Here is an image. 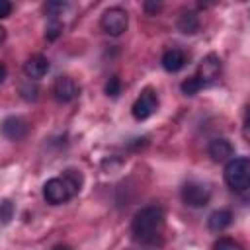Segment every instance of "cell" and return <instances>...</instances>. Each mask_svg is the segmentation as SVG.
Segmentation results:
<instances>
[{
    "instance_id": "obj_1",
    "label": "cell",
    "mask_w": 250,
    "mask_h": 250,
    "mask_svg": "<svg viewBox=\"0 0 250 250\" xmlns=\"http://www.w3.org/2000/svg\"><path fill=\"white\" fill-rule=\"evenodd\" d=\"M82 186H84L82 172L76 168H66L62 172V176L49 178L43 184V199L49 205H62L68 199H72L74 195H78Z\"/></svg>"
},
{
    "instance_id": "obj_2",
    "label": "cell",
    "mask_w": 250,
    "mask_h": 250,
    "mask_svg": "<svg viewBox=\"0 0 250 250\" xmlns=\"http://www.w3.org/2000/svg\"><path fill=\"white\" fill-rule=\"evenodd\" d=\"M164 219H166V213L160 205H146L141 211H137L133 221H131L133 240L146 244V246L156 244L160 230L164 227Z\"/></svg>"
},
{
    "instance_id": "obj_3",
    "label": "cell",
    "mask_w": 250,
    "mask_h": 250,
    "mask_svg": "<svg viewBox=\"0 0 250 250\" xmlns=\"http://www.w3.org/2000/svg\"><path fill=\"white\" fill-rule=\"evenodd\" d=\"M225 184L232 191H246L250 186V158L248 156H236L230 158L225 166Z\"/></svg>"
},
{
    "instance_id": "obj_4",
    "label": "cell",
    "mask_w": 250,
    "mask_h": 250,
    "mask_svg": "<svg viewBox=\"0 0 250 250\" xmlns=\"http://www.w3.org/2000/svg\"><path fill=\"white\" fill-rule=\"evenodd\" d=\"M182 201L188 207H205L211 199V188L197 180H188L180 189Z\"/></svg>"
},
{
    "instance_id": "obj_5",
    "label": "cell",
    "mask_w": 250,
    "mask_h": 250,
    "mask_svg": "<svg viewBox=\"0 0 250 250\" xmlns=\"http://www.w3.org/2000/svg\"><path fill=\"white\" fill-rule=\"evenodd\" d=\"M127 25H129V16H127V12H125L123 8H119V6L107 8V10L102 14V18H100V27H102L107 35H113V37L121 35V33L127 29Z\"/></svg>"
},
{
    "instance_id": "obj_6",
    "label": "cell",
    "mask_w": 250,
    "mask_h": 250,
    "mask_svg": "<svg viewBox=\"0 0 250 250\" xmlns=\"http://www.w3.org/2000/svg\"><path fill=\"white\" fill-rule=\"evenodd\" d=\"M156 107H158V96H156V92L152 88H145L141 92V96L135 100V104L131 107V113H133V117L137 121H145V119H148L156 111Z\"/></svg>"
},
{
    "instance_id": "obj_7",
    "label": "cell",
    "mask_w": 250,
    "mask_h": 250,
    "mask_svg": "<svg viewBox=\"0 0 250 250\" xmlns=\"http://www.w3.org/2000/svg\"><path fill=\"white\" fill-rule=\"evenodd\" d=\"M0 133L8 141H21L29 133V123L20 115H8L0 123Z\"/></svg>"
},
{
    "instance_id": "obj_8",
    "label": "cell",
    "mask_w": 250,
    "mask_h": 250,
    "mask_svg": "<svg viewBox=\"0 0 250 250\" xmlns=\"http://www.w3.org/2000/svg\"><path fill=\"white\" fill-rule=\"evenodd\" d=\"M78 94H80V86L70 76H59L53 84V96L59 104H70L78 98Z\"/></svg>"
},
{
    "instance_id": "obj_9",
    "label": "cell",
    "mask_w": 250,
    "mask_h": 250,
    "mask_svg": "<svg viewBox=\"0 0 250 250\" xmlns=\"http://www.w3.org/2000/svg\"><path fill=\"white\" fill-rule=\"evenodd\" d=\"M219 74H221V59L217 55L203 57L201 62H199V70H197L195 76L201 78L205 86H209V84H213L219 78Z\"/></svg>"
},
{
    "instance_id": "obj_10",
    "label": "cell",
    "mask_w": 250,
    "mask_h": 250,
    "mask_svg": "<svg viewBox=\"0 0 250 250\" xmlns=\"http://www.w3.org/2000/svg\"><path fill=\"white\" fill-rule=\"evenodd\" d=\"M207 152H209V156H211L215 162H227V160L232 158L234 146H232V143H230L229 139L219 137V139H213V141L209 143Z\"/></svg>"
},
{
    "instance_id": "obj_11",
    "label": "cell",
    "mask_w": 250,
    "mask_h": 250,
    "mask_svg": "<svg viewBox=\"0 0 250 250\" xmlns=\"http://www.w3.org/2000/svg\"><path fill=\"white\" fill-rule=\"evenodd\" d=\"M49 72V61L43 55H31L25 62H23V74L29 80H39Z\"/></svg>"
},
{
    "instance_id": "obj_12",
    "label": "cell",
    "mask_w": 250,
    "mask_h": 250,
    "mask_svg": "<svg viewBox=\"0 0 250 250\" xmlns=\"http://www.w3.org/2000/svg\"><path fill=\"white\" fill-rule=\"evenodd\" d=\"M162 68L166 72H180L184 66H186V53L182 49H168L164 55H162Z\"/></svg>"
},
{
    "instance_id": "obj_13",
    "label": "cell",
    "mask_w": 250,
    "mask_h": 250,
    "mask_svg": "<svg viewBox=\"0 0 250 250\" xmlns=\"http://www.w3.org/2000/svg\"><path fill=\"white\" fill-rule=\"evenodd\" d=\"M232 223V213L229 209H217L207 217V227L213 232H223Z\"/></svg>"
},
{
    "instance_id": "obj_14",
    "label": "cell",
    "mask_w": 250,
    "mask_h": 250,
    "mask_svg": "<svg viewBox=\"0 0 250 250\" xmlns=\"http://www.w3.org/2000/svg\"><path fill=\"white\" fill-rule=\"evenodd\" d=\"M178 29L186 35H193L199 31V18L195 12H184L178 18Z\"/></svg>"
},
{
    "instance_id": "obj_15",
    "label": "cell",
    "mask_w": 250,
    "mask_h": 250,
    "mask_svg": "<svg viewBox=\"0 0 250 250\" xmlns=\"http://www.w3.org/2000/svg\"><path fill=\"white\" fill-rule=\"evenodd\" d=\"M203 88H207L205 84H203V80L201 78H197L195 74L193 76H189V78H186L182 84H180V90H182V94L184 96H195V94H199Z\"/></svg>"
},
{
    "instance_id": "obj_16",
    "label": "cell",
    "mask_w": 250,
    "mask_h": 250,
    "mask_svg": "<svg viewBox=\"0 0 250 250\" xmlns=\"http://www.w3.org/2000/svg\"><path fill=\"white\" fill-rule=\"evenodd\" d=\"M68 8L66 2H61V0H51L45 4V14L49 16V20H59V16Z\"/></svg>"
},
{
    "instance_id": "obj_17",
    "label": "cell",
    "mask_w": 250,
    "mask_h": 250,
    "mask_svg": "<svg viewBox=\"0 0 250 250\" xmlns=\"http://www.w3.org/2000/svg\"><path fill=\"white\" fill-rule=\"evenodd\" d=\"M14 213H16L14 203L10 199H2V203H0V223L2 225H8L14 219Z\"/></svg>"
},
{
    "instance_id": "obj_18",
    "label": "cell",
    "mask_w": 250,
    "mask_h": 250,
    "mask_svg": "<svg viewBox=\"0 0 250 250\" xmlns=\"http://www.w3.org/2000/svg\"><path fill=\"white\" fill-rule=\"evenodd\" d=\"M62 33V21L61 20H49L47 27H45V37L49 41H55L57 37H61Z\"/></svg>"
},
{
    "instance_id": "obj_19",
    "label": "cell",
    "mask_w": 250,
    "mask_h": 250,
    "mask_svg": "<svg viewBox=\"0 0 250 250\" xmlns=\"http://www.w3.org/2000/svg\"><path fill=\"white\" fill-rule=\"evenodd\" d=\"M104 92H105V96H109V98H117V96L121 94V78H119V76H111V78L105 82Z\"/></svg>"
},
{
    "instance_id": "obj_20",
    "label": "cell",
    "mask_w": 250,
    "mask_h": 250,
    "mask_svg": "<svg viewBox=\"0 0 250 250\" xmlns=\"http://www.w3.org/2000/svg\"><path fill=\"white\" fill-rule=\"evenodd\" d=\"M20 94H21L23 100H27V102H35V100H37V94H39V88L33 86L31 80H27V82L20 84Z\"/></svg>"
},
{
    "instance_id": "obj_21",
    "label": "cell",
    "mask_w": 250,
    "mask_h": 250,
    "mask_svg": "<svg viewBox=\"0 0 250 250\" xmlns=\"http://www.w3.org/2000/svg\"><path fill=\"white\" fill-rule=\"evenodd\" d=\"M213 250H244V246H242L240 242L232 240V238L223 236V238H219V240L213 244Z\"/></svg>"
},
{
    "instance_id": "obj_22",
    "label": "cell",
    "mask_w": 250,
    "mask_h": 250,
    "mask_svg": "<svg viewBox=\"0 0 250 250\" xmlns=\"http://www.w3.org/2000/svg\"><path fill=\"white\" fill-rule=\"evenodd\" d=\"M12 10H14L12 2H8V0H0V20H2V18H8V16L12 14Z\"/></svg>"
},
{
    "instance_id": "obj_23",
    "label": "cell",
    "mask_w": 250,
    "mask_h": 250,
    "mask_svg": "<svg viewBox=\"0 0 250 250\" xmlns=\"http://www.w3.org/2000/svg\"><path fill=\"white\" fill-rule=\"evenodd\" d=\"M143 8H145V12H148V14H156V12L162 8V4H160V2H145Z\"/></svg>"
},
{
    "instance_id": "obj_24",
    "label": "cell",
    "mask_w": 250,
    "mask_h": 250,
    "mask_svg": "<svg viewBox=\"0 0 250 250\" xmlns=\"http://www.w3.org/2000/svg\"><path fill=\"white\" fill-rule=\"evenodd\" d=\"M6 76H8V70H6V66L0 62V82H4V80H6Z\"/></svg>"
},
{
    "instance_id": "obj_25",
    "label": "cell",
    "mask_w": 250,
    "mask_h": 250,
    "mask_svg": "<svg viewBox=\"0 0 250 250\" xmlns=\"http://www.w3.org/2000/svg\"><path fill=\"white\" fill-rule=\"evenodd\" d=\"M51 250H72V248H70L68 244H55Z\"/></svg>"
},
{
    "instance_id": "obj_26",
    "label": "cell",
    "mask_w": 250,
    "mask_h": 250,
    "mask_svg": "<svg viewBox=\"0 0 250 250\" xmlns=\"http://www.w3.org/2000/svg\"><path fill=\"white\" fill-rule=\"evenodd\" d=\"M4 39H6V27L0 25V43H4Z\"/></svg>"
}]
</instances>
